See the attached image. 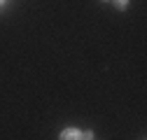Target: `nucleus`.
<instances>
[{"mask_svg": "<svg viewBox=\"0 0 147 140\" xmlns=\"http://www.w3.org/2000/svg\"><path fill=\"white\" fill-rule=\"evenodd\" d=\"M117 7H126V0H117Z\"/></svg>", "mask_w": 147, "mask_h": 140, "instance_id": "f03ea898", "label": "nucleus"}, {"mask_svg": "<svg viewBox=\"0 0 147 140\" xmlns=\"http://www.w3.org/2000/svg\"><path fill=\"white\" fill-rule=\"evenodd\" d=\"M84 140H94V135H91V133H86V135H84Z\"/></svg>", "mask_w": 147, "mask_h": 140, "instance_id": "7ed1b4c3", "label": "nucleus"}, {"mask_svg": "<svg viewBox=\"0 0 147 140\" xmlns=\"http://www.w3.org/2000/svg\"><path fill=\"white\" fill-rule=\"evenodd\" d=\"M61 140H82V133L75 131V129H68V131L61 133Z\"/></svg>", "mask_w": 147, "mask_h": 140, "instance_id": "f257e3e1", "label": "nucleus"}]
</instances>
